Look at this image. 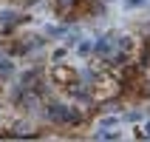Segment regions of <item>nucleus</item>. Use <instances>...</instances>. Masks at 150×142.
Masks as SVG:
<instances>
[{"mask_svg":"<svg viewBox=\"0 0 150 142\" xmlns=\"http://www.w3.org/2000/svg\"><path fill=\"white\" fill-rule=\"evenodd\" d=\"M48 114H51V119H59V122H76V114H71L65 105H51Z\"/></svg>","mask_w":150,"mask_h":142,"instance_id":"obj_1","label":"nucleus"},{"mask_svg":"<svg viewBox=\"0 0 150 142\" xmlns=\"http://www.w3.org/2000/svg\"><path fill=\"white\" fill-rule=\"evenodd\" d=\"M93 49H96V54H110V49H113V46L102 37V40H96V46H93Z\"/></svg>","mask_w":150,"mask_h":142,"instance_id":"obj_2","label":"nucleus"},{"mask_svg":"<svg viewBox=\"0 0 150 142\" xmlns=\"http://www.w3.org/2000/svg\"><path fill=\"white\" fill-rule=\"evenodd\" d=\"M11 20H17L11 11H3V14H0V23H11Z\"/></svg>","mask_w":150,"mask_h":142,"instance_id":"obj_3","label":"nucleus"},{"mask_svg":"<svg viewBox=\"0 0 150 142\" xmlns=\"http://www.w3.org/2000/svg\"><path fill=\"white\" fill-rule=\"evenodd\" d=\"M110 125H116V119H113V117H108V119H102V122H99V128H110Z\"/></svg>","mask_w":150,"mask_h":142,"instance_id":"obj_4","label":"nucleus"},{"mask_svg":"<svg viewBox=\"0 0 150 142\" xmlns=\"http://www.w3.org/2000/svg\"><path fill=\"white\" fill-rule=\"evenodd\" d=\"M91 49H93L91 43H79V54H88V51H91Z\"/></svg>","mask_w":150,"mask_h":142,"instance_id":"obj_5","label":"nucleus"},{"mask_svg":"<svg viewBox=\"0 0 150 142\" xmlns=\"http://www.w3.org/2000/svg\"><path fill=\"white\" fill-rule=\"evenodd\" d=\"M147 0H125V6H144Z\"/></svg>","mask_w":150,"mask_h":142,"instance_id":"obj_6","label":"nucleus"},{"mask_svg":"<svg viewBox=\"0 0 150 142\" xmlns=\"http://www.w3.org/2000/svg\"><path fill=\"white\" fill-rule=\"evenodd\" d=\"M144 131H147V136H150V122H147V128H144Z\"/></svg>","mask_w":150,"mask_h":142,"instance_id":"obj_7","label":"nucleus"}]
</instances>
